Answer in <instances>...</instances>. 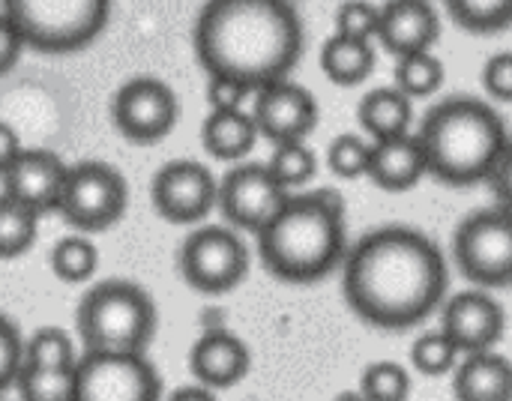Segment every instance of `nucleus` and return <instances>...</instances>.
Listing matches in <instances>:
<instances>
[{"label":"nucleus","mask_w":512,"mask_h":401,"mask_svg":"<svg viewBox=\"0 0 512 401\" xmlns=\"http://www.w3.org/2000/svg\"><path fill=\"white\" fill-rule=\"evenodd\" d=\"M258 255L270 276L291 285L327 279L348 255L345 201L336 189L291 195L258 234Z\"/></svg>","instance_id":"obj_3"},{"label":"nucleus","mask_w":512,"mask_h":401,"mask_svg":"<svg viewBox=\"0 0 512 401\" xmlns=\"http://www.w3.org/2000/svg\"><path fill=\"white\" fill-rule=\"evenodd\" d=\"M459 357H462L459 345L444 330L420 336L411 348V366L426 378H441V375L453 372Z\"/></svg>","instance_id":"obj_30"},{"label":"nucleus","mask_w":512,"mask_h":401,"mask_svg":"<svg viewBox=\"0 0 512 401\" xmlns=\"http://www.w3.org/2000/svg\"><path fill=\"white\" fill-rule=\"evenodd\" d=\"M180 273L198 294H228L249 273V249L228 225H201L180 246Z\"/></svg>","instance_id":"obj_10"},{"label":"nucleus","mask_w":512,"mask_h":401,"mask_svg":"<svg viewBox=\"0 0 512 401\" xmlns=\"http://www.w3.org/2000/svg\"><path fill=\"white\" fill-rule=\"evenodd\" d=\"M24 366V339L18 327L0 315V393L15 390V378Z\"/></svg>","instance_id":"obj_35"},{"label":"nucleus","mask_w":512,"mask_h":401,"mask_svg":"<svg viewBox=\"0 0 512 401\" xmlns=\"http://www.w3.org/2000/svg\"><path fill=\"white\" fill-rule=\"evenodd\" d=\"M174 401H186V399H201V401H210L213 399V390L210 387H204V384H198V387H180L174 396Z\"/></svg>","instance_id":"obj_41"},{"label":"nucleus","mask_w":512,"mask_h":401,"mask_svg":"<svg viewBox=\"0 0 512 401\" xmlns=\"http://www.w3.org/2000/svg\"><path fill=\"white\" fill-rule=\"evenodd\" d=\"M51 270L66 285H84L99 270V249L87 234L63 237L51 249Z\"/></svg>","instance_id":"obj_26"},{"label":"nucleus","mask_w":512,"mask_h":401,"mask_svg":"<svg viewBox=\"0 0 512 401\" xmlns=\"http://www.w3.org/2000/svg\"><path fill=\"white\" fill-rule=\"evenodd\" d=\"M192 42L207 75L237 78L255 93L294 72L306 33L291 0H207Z\"/></svg>","instance_id":"obj_2"},{"label":"nucleus","mask_w":512,"mask_h":401,"mask_svg":"<svg viewBox=\"0 0 512 401\" xmlns=\"http://www.w3.org/2000/svg\"><path fill=\"white\" fill-rule=\"evenodd\" d=\"M39 234V213L0 195V261L21 258L33 249Z\"/></svg>","instance_id":"obj_25"},{"label":"nucleus","mask_w":512,"mask_h":401,"mask_svg":"<svg viewBox=\"0 0 512 401\" xmlns=\"http://www.w3.org/2000/svg\"><path fill=\"white\" fill-rule=\"evenodd\" d=\"M363 399L405 401L411 396V375L399 363H372L360 378Z\"/></svg>","instance_id":"obj_33"},{"label":"nucleus","mask_w":512,"mask_h":401,"mask_svg":"<svg viewBox=\"0 0 512 401\" xmlns=\"http://www.w3.org/2000/svg\"><path fill=\"white\" fill-rule=\"evenodd\" d=\"M66 171H69V165L51 150H42V147L21 150L12 159V165L0 174L3 195H9L18 204L36 210L39 216L51 213L60 204Z\"/></svg>","instance_id":"obj_16"},{"label":"nucleus","mask_w":512,"mask_h":401,"mask_svg":"<svg viewBox=\"0 0 512 401\" xmlns=\"http://www.w3.org/2000/svg\"><path fill=\"white\" fill-rule=\"evenodd\" d=\"M429 174L426 153L417 135H399L372 141V159H369V180L384 192H408Z\"/></svg>","instance_id":"obj_19"},{"label":"nucleus","mask_w":512,"mask_h":401,"mask_svg":"<svg viewBox=\"0 0 512 401\" xmlns=\"http://www.w3.org/2000/svg\"><path fill=\"white\" fill-rule=\"evenodd\" d=\"M417 138L429 174L453 189L486 183L510 144L501 114L477 96L438 102L423 117Z\"/></svg>","instance_id":"obj_4"},{"label":"nucleus","mask_w":512,"mask_h":401,"mask_svg":"<svg viewBox=\"0 0 512 401\" xmlns=\"http://www.w3.org/2000/svg\"><path fill=\"white\" fill-rule=\"evenodd\" d=\"M21 150H24V147H21V141H18L15 129H12L9 123H3V120H0V174L12 165V159H15Z\"/></svg>","instance_id":"obj_40"},{"label":"nucleus","mask_w":512,"mask_h":401,"mask_svg":"<svg viewBox=\"0 0 512 401\" xmlns=\"http://www.w3.org/2000/svg\"><path fill=\"white\" fill-rule=\"evenodd\" d=\"M444 63L432 51H414L396 57V87L405 90L411 99H426L441 90L444 84Z\"/></svg>","instance_id":"obj_27"},{"label":"nucleus","mask_w":512,"mask_h":401,"mask_svg":"<svg viewBox=\"0 0 512 401\" xmlns=\"http://www.w3.org/2000/svg\"><path fill=\"white\" fill-rule=\"evenodd\" d=\"M381 21V6L369 0H342L336 9V33L354 39H375Z\"/></svg>","instance_id":"obj_34"},{"label":"nucleus","mask_w":512,"mask_h":401,"mask_svg":"<svg viewBox=\"0 0 512 401\" xmlns=\"http://www.w3.org/2000/svg\"><path fill=\"white\" fill-rule=\"evenodd\" d=\"M315 153L303 144V141H285V144H276L267 168L273 171V177L291 192V189H300L306 186L312 177H315Z\"/></svg>","instance_id":"obj_31"},{"label":"nucleus","mask_w":512,"mask_h":401,"mask_svg":"<svg viewBox=\"0 0 512 401\" xmlns=\"http://www.w3.org/2000/svg\"><path fill=\"white\" fill-rule=\"evenodd\" d=\"M369 159H372V144L354 132H345L330 141L327 147V165L336 177L342 180H357L369 174Z\"/></svg>","instance_id":"obj_32"},{"label":"nucleus","mask_w":512,"mask_h":401,"mask_svg":"<svg viewBox=\"0 0 512 401\" xmlns=\"http://www.w3.org/2000/svg\"><path fill=\"white\" fill-rule=\"evenodd\" d=\"M24 45L39 54H75L99 39L111 18V0H3Z\"/></svg>","instance_id":"obj_6"},{"label":"nucleus","mask_w":512,"mask_h":401,"mask_svg":"<svg viewBox=\"0 0 512 401\" xmlns=\"http://www.w3.org/2000/svg\"><path fill=\"white\" fill-rule=\"evenodd\" d=\"M24 363L33 366H75V342L63 327H39L24 339Z\"/></svg>","instance_id":"obj_29"},{"label":"nucleus","mask_w":512,"mask_h":401,"mask_svg":"<svg viewBox=\"0 0 512 401\" xmlns=\"http://www.w3.org/2000/svg\"><path fill=\"white\" fill-rule=\"evenodd\" d=\"M150 198L165 222L195 225L204 222L219 204V183L207 165L195 159H174L156 171L150 183Z\"/></svg>","instance_id":"obj_12"},{"label":"nucleus","mask_w":512,"mask_h":401,"mask_svg":"<svg viewBox=\"0 0 512 401\" xmlns=\"http://www.w3.org/2000/svg\"><path fill=\"white\" fill-rule=\"evenodd\" d=\"M291 192L273 177L267 165H237L219 183V210L231 228L258 234L279 216Z\"/></svg>","instance_id":"obj_13"},{"label":"nucleus","mask_w":512,"mask_h":401,"mask_svg":"<svg viewBox=\"0 0 512 401\" xmlns=\"http://www.w3.org/2000/svg\"><path fill=\"white\" fill-rule=\"evenodd\" d=\"M453 258L471 285L512 288V210L498 204L465 216L453 234Z\"/></svg>","instance_id":"obj_7"},{"label":"nucleus","mask_w":512,"mask_h":401,"mask_svg":"<svg viewBox=\"0 0 512 401\" xmlns=\"http://www.w3.org/2000/svg\"><path fill=\"white\" fill-rule=\"evenodd\" d=\"M342 294L348 309L378 330H411L447 297L450 273L441 246L417 228L387 225L348 249Z\"/></svg>","instance_id":"obj_1"},{"label":"nucleus","mask_w":512,"mask_h":401,"mask_svg":"<svg viewBox=\"0 0 512 401\" xmlns=\"http://www.w3.org/2000/svg\"><path fill=\"white\" fill-rule=\"evenodd\" d=\"M249 366H252L249 348L225 327L204 330L189 351V369L195 381L210 390H228L240 384L249 375Z\"/></svg>","instance_id":"obj_17"},{"label":"nucleus","mask_w":512,"mask_h":401,"mask_svg":"<svg viewBox=\"0 0 512 401\" xmlns=\"http://www.w3.org/2000/svg\"><path fill=\"white\" fill-rule=\"evenodd\" d=\"M24 39L18 33V27L12 24V18L0 9V75H6L9 69H15V63L21 60L24 51Z\"/></svg>","instance_id":"obj_38"},{"label":"nucleus","mask_w":512,"mask_h":401,"mask_svg":"<svg viewBox=\"0 0 512 401\" xmlns=\"http://www.w3.org/2000/svg\"><path fill=\"white\" fill-rule=\"evenodd\" d=\"M177 93L153 75L129 78L111 99V120L117 132L132 144H156L177 126Z\"/></svg>","instance_id":"obj_11"},{"label":"nucleus","mask_w":512,"mask_h":401,"mask_svg":"<svg viewBox=\"0 0 512 401\" xmlns=\"http://www.w3.org/2000/svg\"><path fill=\"white\" fill-rule=\"evenodd\" d=\"M321 69L339 87L363 84L375 72L372 39H354V36L333 33L321 48Z\"/></svg>","instance_id":"obj_23"},{"label":"nucleus","mask_w":512,"mask_h":401,"mask_svg":"<svg viewBox=\"0 0 512 401\" xmlns=\"http://www.w3.org/2000/svg\"><path fill=\"white\" fill-rule=\"evenodd\" d=\"M489 186H492L498 204L512 210V141L507 144L504 156L498 159V165H495V171H492V177H489Z\"/></svg>","instance_id":"obj_39"},{"label":"nucleus","mask_w":512,"mask_h":401,"mask_svg":"<svg viewBox=\"0 0 512 401\" xmlns=\"http://www.w3.org/2000/svg\"><path fill=\"white\" fill-rule=\"evenodd\" d=\"M450 18L468 33H501L512 27V0H444Z\"/></svg>","instance_id":"obj_28"},{"label":"nucleus","mask_w":512,"mask_h":401,"mask_svg":"<svg viewBox=\"0 0 512 401\" xmlns=\"http://www.w3.org/2000/svg\"><path fill=\"white\" fill-rule=\"evenodd\" d=\"M15 390L24 401H75V366L24 363Z\"/></svg>","instance_id":"obj_24"},{"label":"nucleus","mask_w":512,"mask_h":401,"mask_svg":"<svg viewBox=\"0 0 512 401\" xmlns=\"http://www.w3.org/2000/svg\"><path fill=\"white\" fill-rule=\"evenodd\" d=\"M504 327V306L486 288L462 291L450 297L441 309V330L459 345L462 354L492 351L501 342Z\"/></svg>","instance_id":"obj_15"},{"label":"nucleus","mask_w":512,"mask_h":401,"mask_svg":"<svg viewBox=\"0 0 512 401\" xmlns=\"http://www.w3.org/2000/svg\"><path fill=\"white\" fill-rule=\"evenodd\" d=\"M438 36H441V21L429 0H387L381 6L378 39L393 57L432 51Z\"/></svg>","instance_id":"obj_18"},{"label":"nucleus","mask_w":512,"mask_h":401,"mask_svg":"<svg viewBox=\"0 0 512 401\" xmlns=\"http://www.w3.org/2000/svg\"><path fill=\"white\" fill-rule=\"evenodd\" d=\"M252 117L258 132L273 141V144H285V141H306V135L315 129L318 123V102L315 96L291 81H273L264 84L252 93Z\"/></svg>","instance_id":"obj_14"},{"label":"nucleus","mask_w":512,"mask_h":401,"mask_svg":"<svg viewBox=\"0 0 512 401\" xmlns=\"http://www.w3.org/2000/svg\"><path fill=\"white\" fill-rule=\"evenodd\" d=\"M156 321V303L129 279L93 285L75 312L78 336L90 351H147Z\"/></svg>","instance_id":"obj_5"},{"label":"nucleus","mask_w":512,"mask_h":401,"mask_svg":"<svg viewBox=\"0 0 512 401\" xmlns=\"http://www.w3.org/2000/svg\"><path fill=\"white\" fill-rule=\"evenodd\" d=\"M453 393L459 401H510L512 399V363L492 351L465 354L456 366Z\"/></svg>","instance_id":"obj_20"},{"label":"nucleus","mask_w":512,"mask_h":401,"mask_svg":"<svg viewBox=\"0 0 512 401\" xmlns=\"http://www.w3.org/2000/svg\"><path fill=\"white\" fill-rule=\"evenodd\" d=\"M483 87L492 99L512 102V51H501L483 66Z\"/></svg>","instance_id":"obj_36"},{"label":"nucleus","mask_w":512,"mask_h":401,"mask_svg":"<svg viewBox=\"0 0 512 401\" xmlns=\"http://www.w3.org/2000/svg\"><path fill=\"white\" fill-rule=\"evenodd\" d=\"M129 207L126 177L108 162H78L69 165L57 213L81 234L108 231L123 219Z\"/></svg>","instance_id":"obj_8"},{"label":"nucleus","mask_w":512,"mask_h":401,"mask_svg":"<svg viewBox=\"0 0 512 401\" xmlns=\"http://www.w3.org/2000/svg\"><path fill=\"white\" fill-rule=\"evenodd\" d=\"M414 99L393 87H375L363 96L360 108H357V120L363 126L366 135H372V141H384V138H399L411 132L414 123Z\"/></svg>","instance_id":"obj_21"},{"label":"nucleus","mask_w":512,"mask_h":401,"mask_svg":"<svg viewBox=\"0 0 512 401\" xmlns=\"http://www.w3.org/2000/svg\"><path fill=\"white\" fill-rule=\"evenodd\" d=\"M258 126L255 117L246 114L243 108H228V111H213L207 114L204 126H201V144L213 159L222 162H237L243 156H249V150L258 141Z\"/></svg>","instance_id":"obj_22"},{"label":"nucleus","mask_w":512,"mask_h":401,"mask_svg":"<svg viewBox=\"0 0 512 401\" xmlns=\"http://www.w3.org/2000/svg\"><path fill=\"white\" fill-rule=\"evenodd\" d=\"M252 96V90L237 81V78H225V75H210L207 81V102L213 111H228V108H243V102Z\"/></svg>","instance_id":"obj_37"},{"label":"nucleus","mask_w":512,"mask_h":401,"mask_svg":"<svg viewBox=\"0 0 512 401\" xmlns=\"http://www.w3.org/2000/svg\"><path fill=\"white\" fill-rule=\"evenodd\" d=\"M162 381L144 351H84L75 363V401H156Z\"/></svg>","instance_id":"obj_9"}]
</instances>
